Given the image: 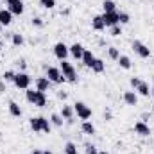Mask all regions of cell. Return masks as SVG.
Masks as SVG:
<instances>
[{"label":"cell","mask_w":154,"mask_h":154,"mask_svg":"<svg viewBox=\"0 0 154 154\" xmlns=\"http://www.w3.org/2000/svg\"><path fill=\"white\" fill-rule=\"evenodd\" d=\"M70 48V54L75 57V59H82V52H84V47L81 45V43H74L72 47H68Z\"/></svg>","instance_id":"14"},{"label":"cell","mask_w":154,"mask_h":154,"mask_svg":"<svg viewBox=\"0 0 154 154\" xmlns=\"http://www.w3.org/2000/svg\"><path fill=\"white\" fill-rule=\"evenodd\" d=\"M41 118H43V116H34V118L29 120V125H31V129H32L34 133H39V131H41Z\"/></svg>","instance_id":"20"},{"label":"cell","mask_w":154,"mask_h":154,"mask_svg":"<svg viewBox=\"0 0 154 154\" xmlns=\"http://www.w3.org/2000/svg\"><path fill=\"white\" fill-rule=\"evenodd\" d=\"M45 70H47V77H48L50 82H54V84L65 82V77H63L59 68H56V66H45Z\"/></svg>","instance_id":"3"},{"label":"cell","mask_w":154,"mask_h":154,"mask_svg":"<svg viewBox=\"0 0 154 154\" xmlns=\"http://www.w3.org/2000/svg\"><path fill=\"white\" fill-rule=\"evenodd\" d=\"M50 122H52L56 127H61V125H63V116L57 115V113H52V115H50Z\"/></svg>","instance_id":"26"},{"label":"cell","mask_w":154,"mask_h":154,"mask_svg":"<svg viewBox=\"0 0 154 154\" xmlns=\"http://www.w3.org/2000/svg\"><path fill=\"white\" fill-rule=\"evenodd\" d=\"M4 90H5V86H4V82H0V93H2Z\"/></svg>","instance_id":"42"},{"label":"cell","mask_w":154,"mask_h":154,"mask_svg":"<svg viewBox=\"0 0 154 154\" xmlns=\"http://www.w3.org/2000/svg\"><path fill=\"white\" fill-rule=\"evenodd\" d=\"M108 56H109V59L118 61V57H120V52H118V48H116V47H109V48H108Z\"/></svg>","instance_id":"27"},{"label":"cell","mask_w":154,"mask_h":154,"mask_svg":"<svg viewBox=\"0 0 154 154\" xmlns=\"http://www.w3.org/2000/svg\"><path fill=\"white\" fill-rule=\"evenodd\" d=\"M39 5L45 9H54L56 7V0H39Z\"/></svg>","instance_id":"30"},{"label":"cell","mask_w":154,"mask_h":154,"mask_svg":"<svg viewBox=\"0 0 154 154\" xmlns=\"http://www.w3.org/2000/svg\"><path fill=\"white\" fill-rule=\"evenodd\" d=\"M2 27H4V25H2V23H0V31H2Z\"/></svg>","instance_id":"46"},{"label":"cell","mask_w":154,"mask_h":154,"mask_svg":"<svg viewBox=\"0 0 154 154\" xmlns=\"http://www.w3.org/2000/svg\"><path fill=\"white\" fill-rule=\"evenodd\" d=\"M14 72L13 70H7V72H4V75H2V79H4V82H13L14 81Z\"/></svg>","instance_id":"31"},{"label":"cell","mask_w":154,"mask_h":154,"mask_svg":"<svg viewBox=\"0 0 154 154\" xmlns=\"http://www.w3.org/2000/svg\"><path fill=\"white\" fill-rule=\"evenodd\" d=\"M134 133L140 134V136H149L151 134V127L145 122H136L134 124Z\"/></svg>","instance_id":"10"},{"label":"cell","mask_w":154,"mask_h":154,"mask_svg":"<svg viewBox=\"0 0 154 154\" xmlns=\"http://www.w3.org/2000/svg\"><path fill=\"white\" fill-rule=\"evenodd\" d=\"M61 116H63L68 124H72V122H74V108L63 106V108H61Z\"/></svg>","instance_id":"17"},{"label":"cell","mask_w":154,"mask_h":154,"mask_svg":"<svg viewBox=\"0 0 154 154\" xmlns=\"http://www.w3.org/2000/svg\"><path fill=\"white\" fill-rule=\"evenodd\" d=\"M84 151H86V154H99L97 147H95V145H90V143L86 145V149H84Z\"/></svg>","instance_id":"34"},{"label":"cell","mask_w":154,"mask_h":154,"mask_svg":"<svg viewBox=\"0 0 154 154\" xmlns=\"http://www.w3.org/2000/svg\"><path fill=\"white\" fill-rule=\"evenodd\" d=\"M14 86L16 88H20V90H29V84H31V77L29 74H25V72H20V74H16L14 75Z\"/></svg>","instance_id":"5"},{"label":"cell","mask_w":154,"mask_h":154,"mask_svg":"<svg viewBox=\"0 0 154 154\" xmlns=\"http://www.w3.org/2000/svg\"><path fill=\"white\" fill-rule=\"evenodd\" d=\"M102 20H104V25L106 27H113V25H118V11H111V13H104L100 14Z\"/></svg>","instance_id":"9"},{"label":"cell","mask_w":154,"mask_h":154,"mask_svg":"<svg viewBox=\"0 0 154 154\" xmlns=\"http://www.w3.org/2000/svg\"><path fill=\"white\" fill-rule=\"evenodd\" d=\"M74 111L77 113V116H79L81 120H88V118L91 116V109H90L84 102H75V104H74Z\"/></svg>","instance_id":"6"},{"label":"cell","mask_w":154,"mask_h":154,"mask_svg":"<svg viewBox=\"0 0 154 154\" xmlns=\"http://www.w3.org/2000/svg\"><path fill=\"white\" fill-rule=\"evenodd\" d=\"M32 154H43V151H39V149H34V151H32Z\"/></svg>","instance_id":"41"},{"label":"cell","mask_w":154,"mask_h":154,"mask_svg":"<svg viewBox=\"0 0 154 154\" xmlns=\"http://www.w3.org/2000/svg\"><path fill=\"white\" fill-rule=\"evenodd\" d=\"M124 102L127 104V106H134L136 102H138V97H136V93L134 91H124Z\"/></svg>","instance_id":"16"},{"label":"cell","mask_w":154,"mask_h":154,"mask_svg":"<svg viewBox=\"0 0 154 154\" xmlns=\"http://www.w3.org/2000/svg\"><path fill=\"white\" fill-rule=\"evenodd\" d=\"M152 115H154V111H152Z\"/></svg>","instance_id":"48"},{"label":"cell","mask_w":154,"mask_h":154,"mask_svg":"<svg viewBox=\"0 0 154 154\" xmlns=\"http://www.w3.org/2000/svg\"><path fill=\"white\" fill-rule=\"evenodd\" d=\"M11 22H13V13L9 9H0V23L4 27H7Z\"/></svg>","instance_id":"12"},{"label":"cell","mask_w":154,"mask_h":154,"mask_svg":"<svg viewBox=\"0 0 154 154\" xmlns=\"http://www.w3.org/2000/svg\"><path fill=\"white\" fill-rule=\"evenodd\" d=\"M65 154H79V152H77V147H75V143H72V142H68V143L65 145Z\"/></svg>","instance_id":"29"},{"label":"cell","mask_w":154,"mask_h":154,"mask_svg":"<svg viewBox=\"0 0 154 154\" xmlns=\"http://www.w3.org/2000/svg\"><path fill=\"white\" fill-rule=\"evenodd\" d=\"M11 41H13V45L14 47H22L23 43H25V39L22 34H18V32H14V34H11Z\"/></svg>","instance_id":"24"},{"label":"cell","mask_w":154,"mask_h":154,"mask_svg":"<svg viewBox=\"0 0 154 154\" xmlns=\"http://www.w3.org/2000/svg\"><path fill=\"white\" fill-rule=\"evenodd\" d=\"M16 65H18L22 70H25V68H27V63H25V59H18V61H16Z\"/></svg>","instance_id":"37"},{"label":"cell","mask_w":154,"mask_h":154,"mask_svg":"<svg viewBox=\"0 0 154 154\" xmlns=\"http://www.w3.org/2000/svg\"><path fill=\"white\" fill-rule=\"evenodd\" d=\"M109 29H111V31H109V32H111V36H120V34H122V27H120V23H118V25H113V27H109Z\"/></svg>","instance_id":"33"},{"label":"cell","mask_w":154,"mask_h":154,"mask_svg":"<svg viewBox=\"0 0 154 154\" xmlns=\"http://www.w3.org/2000/svg\"><path fill=\"white\" fill-rule=\"evenodd\" d=\"M25 97L31 104H34L36 108H45L47 106V95L45 91H39V90H25Z\"/></svg>","instance_id":"1"},{"label":"cell","mask_w":154,"mask_h":154,"mask_svg":"<svg viewBox=\"0 0 154 154\" xmlns=\"http://www.w3.org/2000/svg\"><path fill=\"white\" fill-rule=\"evenodd\" d=\"M99 154H109V152H106V151H100V152H99Z\"/></svg>","instance_id":"45"},{"label":"cell","mask_w":154,"mask_h":154,"mask_svg":"<svg viewBox=\"0 0 154 154\" xmlns=\"http://www.w3.org/2000/svg\"><path fill=\"white\" fill-rule=\"evenodd\" d=\"M140 82H142V79H140V77H131V86H133L134 90H136V86H138Z\"/></svg>","instance_id":"35"},{"label":"cell","mask_w":154,"mask_h":154,"mask_svg":"<svg viewBox=\"0 0 154 154\" xmlns=\"http://www.w3.org/2000/svg\"><path fill=\"white\" fill-rule=\"evenodd\" d=\"M118 65H120L124 70H129V68H131V59H129L127 56H120V57H118Z\"/></svg>","instance_id":"25"},{"label":"cell","mask_w":154,"mask_h":154,"mask_svg":"<svg viewBox=\"0 0 154 154\" xmlns=\"http://www.w3.org/2000/svg\"><path fill=\"white\" fill-rule=\"evenodd\" d=\"M81 131L84 133V134H95V125L91 124V122H88V120H84L82 122V125H81Z\"/></svg>","instance_id":"19"},{"label":"cell","mask_w":154,"mask_h":154,"mask_svg":"<svg viewBox=\"0 0 154 154\" xmlns=\"http://www.w3.org/2000/svg\"><path fill=\"white\" fill-rule=\"evenodd\" d=\"M2 47H4V41H2V39H0V50H2Z\"/></svg>","instance_id":"43"},{"label":"cell","mask_w":154,"mask_h":154,"mask_svg":"<svg viewBox=\"0 0 154 154\" xmlns=\"http://www.w3.org/2000/svg\"><path fill=\"white\" fill-rule=\"evenodd\" d=\"M57 97H59V99H61V100H65V99H66V97H68V95H66V93H65V91H59V93H57Z\"/></svg>","instance_id":"38"},{"label":"cell","mask_w":154,"mask_h":154,"mask_svg":"<svg viewBox=\"0 0 154 154\" xmlns=\"http://www.w3.org/2000/svg\"><path fill=\"white\" fill-rule=\"evenodd\" d=\"M129 22H131V16H129L127 13L120 11V13H118V23H124V25H125V23H129Z\"/></svg>","instance_id":"28"},{"label":"cell","mask_w":154,"mask_h":154,"mask_svg":"<svg viewBox=\"0 0 154 154\" xmlns=\"http://www.w3.org/2000/svg\"><path fill=\"white\" fill-rule=\"evenodd\" d=\"M32 25H34V27H43V20L38 18V16H36V18H32Z\"/></svg>","instance_id":"36"},{"label":"cell","mask_w":154,"mask_h":154,"mask_svg":"<svg viewBox=\"0 0 154 154\" xmlns=\"http://www.w3.org/2000/svg\"><path fill=\"white\" fill-rule=\"evenodd\" d=\"M43 154H54V152H50V151H43Z\"/></svg>","instance_id":"44"},{"label":"cell","mask_w":154,"mask_h":154,"mask_svg":"<svg viewBox=\"0 0 154 154\" xmlns=\"http://www.w3.org/2000/svg\"><path fill=\"white\" fill-rule=\"evenodd\" d=\"M91 29H93V31H99V32L106 29L102 16H93V18H91Z\"/></svg>","instance_id":"15"},{"label":"cell","mask_w":154,"mask_h":154,"mask_svg":"<svg viewBox=\"0 0 154 154\" xmlns=\"http://www.w3.org/2000/svg\"><path fill=\"white\" fill-rule=\"evenodd\" d=\"M104 68H106V65H104V61H102V59H97V57H95V63H93V66H91V70H93L95 74H102V72H104Z\"/></svg>","instance_id":"21"},{"label":"cell","mask_w":154,"mask_h":154,"mask_svg":"<svg viewBox=\"0 0 154 154\" xmlns=\"http://www.w3.org/2000/svg\"><path fill=\"white\" fill-rule=\"evenodd\" d=\"M41 131H43V133H47V134L50 133V122H48L45 116L41 118Z\"/></svg>","instance_id":"32"},{"label":"cell","mask_w":154,"mask_h":154,"mask_svg":"<svg viewBox=\"0 0 154 154\" xmlns=\"http://www.w3.org/2000/svg\"><path fill=\"white\" fill-rule=\"evenodd\" d=\"M131 47H133V50H134V52H136V54H138V56H140L142 59H147V57L151 56V48H149V47H147L145 43L138 41V39H134Z\"/></svg>","instance_id":"4"},{"label":"cell","mask_w":154,"mask_h":154,"mask_svg":"<svg viewBox=\"0 0 154 154\" xmlns=\"http://www.w3.org/2000/svg\"><path fill=\"white\" fill-rule=\"evenodd\" d=\"M9 113L13 116H22V108H20V104H16L14 100H9Z\"/></svg>","instance_id":"18"},{"label":"cell","mask_w":154,"mask_h":154,"mask_svg":"<svg viewBox=\"0 0 154 154\" xmlns=\"http://www.w3.org/2000/svg\"><path fill=\"white\" fill-rule=\"evenodd\" d=\"M102 9H104V13L116 11V4L113 2V0H104V2H102Z\"/></svg>","instance_id":"23"},{"label":"cell","mask_w":154,"mask_h":154,"mask_svg":"<svg viewBox=\"0 0 154 154\" xmlns=\"http://www.w3.org/2000/svg\"><path fill=\"white\" fill-rule=\"evenodd\" d=\"M61 74L65 77V81H68V82H77V72L75 68H74V65L72 63H68L66 59L65 61H61Z\"/></svg>","instance_id":"2"},{"label":"cell","mask_w":154,"mask_h":154,"mask_svg":"<svg viewBox=\"0 0 154 154\" xmlns=\"http://www.w3.org/2000/svg\"><path fill=\"white\" fill-rule=\"evenodd\" d=\"M68 52H70V48H68L65 43H56V45H54V56H56L57 59L65 61L66 56H68Z\"/></svg>","instance_id":"8"},{"label":"cell","mask_w":154,"mask_h":154,"mask_svg":"<svg viewBox=\"0 0 154 154\" xmlns=\"http://www.w3.org/2000/svg\"><path fill=\"white\" fill-rule=\"evenodd\" d=\"M50 86H52V82L48 81V77H38L36 79V90H39V91H47Z\"/></svg>","instance_id":"13"},{"label":"cell","mask_w":154,"mask_h":154,"mask_svg":"<svg viewBox=\"0 0 154 154\" xmlns=\"http://www.w3.org/2000/svg\"><path fill=\"white\" fill-rule=\"evenodd\" d=\"M5 5H7V9L13 13V14H22L23 13V2L22 0H5Z\"/></svg>","instance_id":"7"},{"label":"cell","mask_w":154,"mask_h":154,"mask_svg":"<svg viewBox=\"0 0 154 154\" xmlns=\"http://www.w3.org/2000/svg\"><path fill=\"white\" fill-rule=\"evenodd\" d=\"M104 118H108V120H109V118H111V113H109V111H106V113H104Z\"/></svg>","instance_id":"40"},{"label":"cell","mask_w":154,"mask_h":154,"mask_svg":"<svg viewBox=\"0 0 154 154\" xmlns=\"http://www.w3.org/2000/svg\"><path fill=\"white\" fill-rule=\"evenodd\" d=\"M81 61L84 63V66L91 68V66H93V63H95V56H93V52L84 48V52H82V59H81Z\"/></svg>","instance_id":"11"},{"label":"cell","mask_w":154,"mask_h":154,"mask_svg":"<svg viewBox=\"0 0 154 154\" xmlns=\"http://www.w3.org/2000/svg\"><path fill=\"white\" fill-rule=\"evenodd\" d=\"M152 95H154V91H152Z\"/></svg>","instance_id":"47"},{"label":"cell","mask_w":154,"mask_h":154,"mask_svg":"<svg viewBox=\"0 0 154 154\" xmlns=\"http://www.w3.org/2000/svg\"><path fill=\"white\" fill-rule=\"evenodd\" d=\"M136 91H138L142 97H149V84H147L145 81H142V82L136 86Z\"/></svg>","instance_id":"22"},{"label":"cell","mask_w":154,"mask_h":154,"mask_svg":"<svg viewBox=\"0 0 154 154\" xmlns=\"http://www.w3.org/2000/svg\"><path fill=\"white\" fill-rule=\"evenodd\" d=\"M149 116H151V115H149V113H143V115H142V118H143V120H142V122H145V120H147V118H149Z\"/></svg>","instance_id":"39"}]
</instances>
